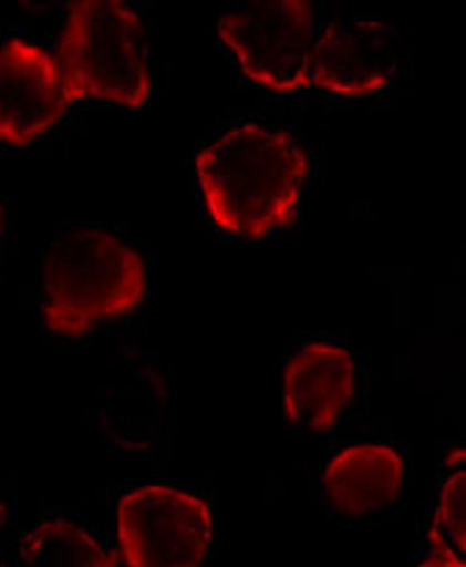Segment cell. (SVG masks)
<instances>
[{"label": "cell", "mask_w": 466, "mask_h": 567, "mask_svg": "<svg viewBox=\"0 0 466 567\" xmlns=\"http://www.w3.org/2000/svg\"><path fill=\"white\" fill-rule=\"evenodd\" d=\"M69 104L56 56L21 38L0 45V144L32 145L63 121Z\"/></svg>", "instance_id": "6"}, {"label": "cell", "mask_w": 466, "mask_h": 567, "mask_svg": "<svg viewBox=\"0 0 466 567\" xmlns=\"http://www.w3.org/2000/svg\"><path fill=\"white\" fill-rule=\"evenodd\" d=\"M56 60L71 104L99 100L138 110L152 94L142 19L121 0L69 3Z\"/></svg>", "instance_id": "3"}, {"label": "cell", "mask_w": 466, "mask_h": 567, "mask_svg": "<svg viewBox=\"0 0 466 567\" xmlns=\"http://www.w3.org/2000/svg\"><path fill=\"white\" fill-rule=\"evenodd\" d=\"M144 258L122 238L79 229L50 250L42 319L52 333L79 336L121 318L144 299Z\"/></svg>", "instance_id": "2"}, {"label": "cell", "mask_w": 466, "mask_h": 567, "mask_svg": "<svg viewBox=\"0 0 466 567\" xmlns=\"http://www.w3.org/2000/svg\"><path fill=\"white\" fill-rule=\"evenodd\" d=\"M313 3L277 0L250 3L218 19L219 40L242 73L273 92L303 89L302 71L314 41Z\"/></svg>", "instance_id": "5"}, {"label": "cell", "mask_w": 466, "mask_h": 567, "mask_svg": "<svg viewBox=\"0 0 466 567\" xmlns=\"http://www.w3.org/2000/svg\"><path fill=\"white\" fill-rule=\"evenodd\" d=\"M354 361L349 350L327 342L303 347L283 373V411L288 422L329 431L354 395Z\"/></svg>", "instance_id": "8"}, {"label": "cell", "mask_w": 466, "mask_h": 567, "mask_svg": "<svg viewBox=\"0 0 466 567\" xmlns=\"http://www.w3.org/2000/svg\"><path fill=\"white\" fill-rule=\"evenodd\" d=\"M3 234V210L0 208V238H2Z\"/></svg>", "instance_id": "13"}, {"label": "cell", "mask_w": 466, "mask_h": 567, "mask_svg": "<svg viewBox=\"0 0 466 567\" xmlns=\"http://www.w3.org/2000/svg\"><path fill=\"white\" fill-rule=\"evenodd\" d=\"M395 65L394 34L386 22L333 21L313 41L302 83L344 99H361L386 86Z\"/></svg>", "instance_id": "7"}, {"label": "cell", "mask_w": 466, "mask_h": 567, "mask_svg": "<svg viewBox=\"0 0 466 567\" xmlns=\"http://www.w3.org/2000/svg\"><path fill=\"white\" fill-rule=\"evenodd\" d=\"M418 567H466L465 555L443 547H431L429 555Z\"/></svg>", "instance_id": "12"}, {"label": "cell", "mask_w": 466, "mask_h": 567, "mask_svg": "<svg viewBox=\"0 0 466 567\" xmlns=\"http://www.w3.org/2000/svg\"><path fill=\"white\" fill-rule=\"evenodd\" d=\"M195 172L215 226L261 240L294 221L308 161L291 134L248 123L196 154Z\"/></svg>", "instance_id": "1"}, {"label": "cell", "mask_w": 466, "mask_h": 567, "mask_svg": "<svg viewBox=\"0 0 466 567\" xmlns=\"http://www.w3.org/2000/svg\"><path fill=\"white\" fill-rule=\"evenodd\" d=\"M406 481L403 457L387 445H353L331 458L323 474L327 499L336 511L364 516L398 499Z\"/></svg>", "instance_id": "9"}, {"label": "cell", "mask_w": 466, "mask_h": 567, "mask_svg": "<svg viewBox=\"0 0 466 567\" xmlns=\"http://www.w3.org/2000/svg\"><path fill=\"white\" fill-rule=\"evenodd\" d=\"M465 476L464 466H458L443 485L433 528L429 532L431 547H443L465 555Z\"/></svg>", "instance_id": "11"}, {"label": "cell", "mask_w": 466, "mask_h": 567, "mask_svg": "<svg viewBox=\"0 0 466 567\" xmlns=\"http://www.w3.org/2000/svg\"><path fill=\"white\" fill-rule=\"evenodd\" d=\"M110 550L86 528L68 519L42 523L21 547V567H115Z\"/></svg>", "instance_id": "10"}, {"label": "cell", "mask_w": 466, "mask_h": 567, "mask_svg": "<svg viewBox=\"0 0 466 567\" xmlns=\"http://www.w3.org/2000/svg\"><path fill=\"white\" fill-rule=\"evenodd\" d=\"M115 532L128 567H201L214 538V515L191 493L146 485L122 497Z\"/></svg>", "instance_id": "4"}]
</instances>
